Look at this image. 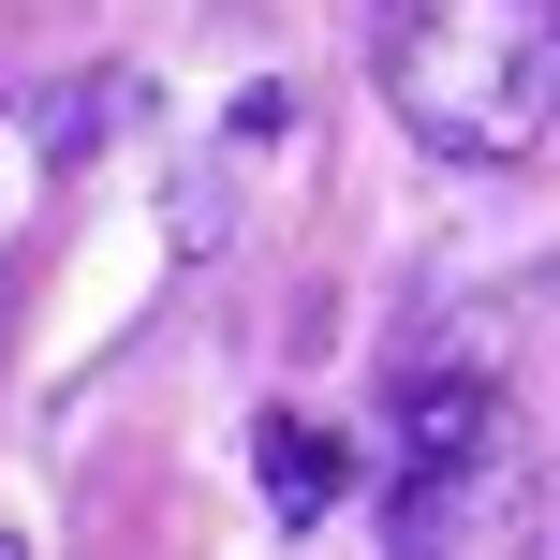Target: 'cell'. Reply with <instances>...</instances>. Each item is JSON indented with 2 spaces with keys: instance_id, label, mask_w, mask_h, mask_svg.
Segmentation results:
<instances>
[{
  "instance_id": "cell-5",
  "label": "cell",
  "mask_w": 560,
  "mask_h": 560,
  "mask_svg": "<svg viewBox=\"0 0 560 560\" xmlns=\"http://www.w3.org/2000/svg\"><path fill=\"white\" fill-rule=\"evenodd\" d=\"M0 560H30V546H15V532H0Z\"/></svg>"
},
{
  "instance_id": "cell-3",
  "label": "cell",
  "mask_w": 560,
  "mask_h": 560,
  "mask_svg": "<svg viewBox=\"0 0 560 560\" xmlns=\"http://www.w3.org/2000/svg\"><path fill=\"white\" fill-rule=\"evenodd\" d=\"M252 472H266V516H280V532H325V516L354 502V443L310 428V413H266L252 428Z\"/></svg>"
},
{
  "instance_id": "cell-1",
  "label": "cell",
  "mask_w": 560,
  "mask_h": 560,
  "mask_svg": "<svg viewBox=\"0 0 560 560\" xmlns=\"http://www.w3.org/2000/svg\"><path fill=\"white\" fill-rule=\"evenodd\" d=\"M532 413L502 398V369H398V487H384V546L398 560H516L546 502Z\"/></svg>"
},
{
  "instance_id": "cell-2",
  "label": "cell",
  "mask_w": 560,
  "mask_h": 560,
  "mask_svg": "<svg viewBox=\"0 0 560 560\" xmlns=\"http://www.w3.org/2000/svg\"><path fill=\"white\" fill-rule=\"evenodd\" d=\"M384 104L457 163H532L560 104L546 0H384Z\"/></svg>"
},
{
  "instance_id": "cell-4",
  "label": "cell",
  "mask_w": 560,
  "mask_h": 560,
  "mask_svg": "<svg viewBox=\"0 0 560 560\" xmlns=\"http://www.w3.org/2000/svg\"><path fill=\"white\" fill-rule=\"evenodd\" d=\"M104 118H133V74H74V89H45L30 148H45V163H89V148H104Z\"/></svg>"
}]
</instances>
